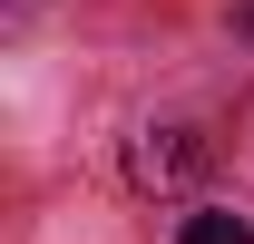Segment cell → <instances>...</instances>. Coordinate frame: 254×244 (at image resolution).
Here are the masks:
<instances>
[{
  "mask_svg": "<svg viewBox=\"0 0 254 244\" xmlns=\"http://www.w3.org/2000/svg\"><path fill=\"white\" fill-rule=\"evenodd\" d=\"M195 166H205V147H195L186 127H147L137 137V185H186Z\"/></svg>",
  "mask_w": 254,
  "mask_h": 244,
  "instance_id": "1",
  "label": "cell"
},
{
  "mask_svg": "<svg viewBox=\"0 0 254 244\" xmlns=\"http://www.w3.org/2000/svg\"><path fill=\"white\" fill-rule=\"evenodd\" d=\"M176 244H254V225H245V215H186Z\"/></svg>",
  "mask_w": 254,
  "mask_h": 244,
  "instance_id": "2",
  "label": "cell"
}]
</instances>
